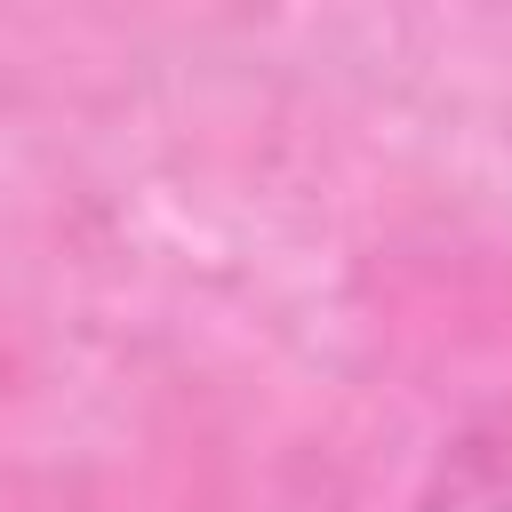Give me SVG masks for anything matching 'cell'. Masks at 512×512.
I'll list each match as a JSON object with an SVG mask.
<instances>
[{"instance_id": "6da1fadb", "label": "cell", "mask_w": 512, "mask_h": 512, "mask_svg": "<svg viewBox=\"0 0 512 512\" xmlns=\"http://www.w3.org/2000/svg\"><path fill=\"white\" fill-rule=\"evenodd\" d=\"M416 512H512V440H464L424 480Z\"/></svg>"}]
</instances>
